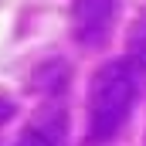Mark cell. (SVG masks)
Returning a JSON list of instances; mask_svg holds the SVG:
<instances>
[{
    "mask_svg": "<svg viewBox=\"0 0 146 146\" xmlns=\"http://www.w3.org/2000/svg\"><path fill=\"white\" fill-rule=\"evenodd\" d=\"M126 54H133L139 65L146 68V10H139L126 31Z\"/></svg>",
    "mask_w": 146,
    "mask_h": 146,
    "instance_id": "obj_5",
    "label": "cell"
},
{
    "mask_svg": "<svg viewBox=\"0 0 146 146\" xmlns=\"http://www.w3.org/2000/svg\"><path fill=\"white\" fill-rule=\"evenodd\" d=\"M58 139H61V119H58L54 126L44 119V122H31V126H24L21 136L14 139V146H58Z\"/></svg>",
    "mask_w": 146,
    "mask_h": 146,
    "instance_id": "obj_4",
    "label": "cell"
},
{
    "mask_svg": "<svg viewBox=\"0 0 146 146\" xmlns=\"http://www.w3.org/2000/svg\"><path fill=\"white\" fill-rule=\"evenodd\" d=\"M119 21V0H72V37L82 48L106 44Z\"/></svg>",
    "mask_w": 146,
    "mask_h": 146,
    "instance_id": "obj_2",
    "label": "cell"
},
{
    "mask_svg": "<svg viewBox=\"0 0 146 146\" xmlns=\"http://www.w3.org/2000/svg\"><path fill=\"white\" fill-rule=\"evenodd\" d=\"M143 78H146V68L133 54L109 58L92 72L88 95H85V112H88L85 139L92 146L109 143L126 126V119L133 115L139 95H143Z\"/></svg>",
    "mask_w": 146,
    "mask_h": 146,
    "instance_id": "obj_1",
    "label": "cell"
},
{
    "mask_svg": "<svg viewBox=\"0 0 146 146\" xmlns=\"http://www.w3.org/2000/svg\"><path fill=\"white\" fill-rule=\"evenodd\" d=\"M72 82V72L61 58H51L44 65H37V72L31 75V88L34 92H44V95H61Z\"/></svg>",
    "mask_w": 146,
    "mask_h": 146,
    "instance_id": "obj_3",
    "label": "cell"
}]
</instances>
